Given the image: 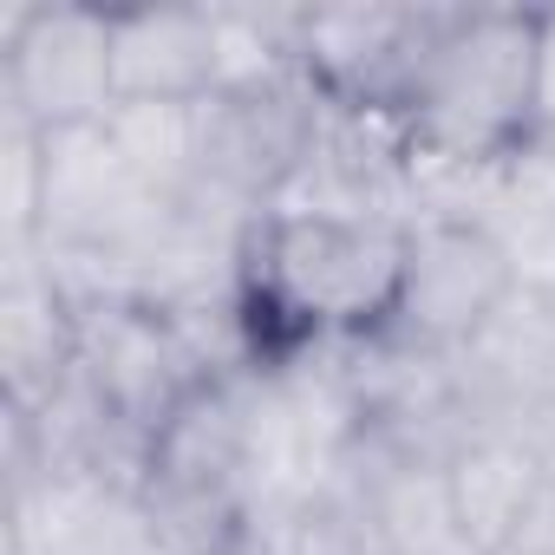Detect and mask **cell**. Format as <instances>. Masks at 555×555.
I'll list each match as a JSON object with an SVG mask.
<instances>
[{
    "label": "cell",
    "mask_w": 555,
    "mask_h": 555,
    "mask_svg": "<svg viewBox=\"0 0 555 555\" xmlns=\"http://www.w3.org/2000/svg\"><path fill=\"white\" fill-rule=\"evenodd\" d=\"M412 151L496 164L535 138V14L431 8L418 66L392 105Z\"/></svg>",
    "instance_id": "obj_2"
},
{
    "label": "cell",
    "mask_w": 555,
    "mask_h": 555,
    "mask_svg": "<svg viewBox=\"0 0 555 555\" xmlns=\"http://www.w3.org/2000/svg\"><path fill=\"white\" fill-rule=\"evenodd\" d=\"M347 496L373 555H470L444 457H412L386 444H360L347 470Z\"/></svg>",
    "instance_id": "obj_12"
},
{
    "label": "cell",
    "mask_w": 555,
    "mask_h": 555,
    "mask_svg": "<svg viewBox=\"0 0 555 555\" xmlns=\"http://www.w3.org/2000/svg\"><path fill=\"white\" fill-rule=\"evenodd\" d=\"M444 477H451L470 555H503V548H516V535L529 529V516L548 490V457L529 431L477 425L444 457Z\"/></svg>",
    "instance_id": "obj_14"
},
{
    "label": "cell",
    "mask_w": 555,
    "mask_h": 555,
    "mask_svg": "<svg viewBox=\"0 0 555 555\" xmlns=\"http://www.w3.org/2000/svg\"><path fill=\"white\" fill-rule=\"evenodd\" d=\"M105 131L164 203L196 196V105H118Z\"/></svg>",
    "instance_id": "obj_16"
},
{
    "label": "cell",
    "mask_w": 555,
    "mask_h": 555,
    "mask_svg": "<svg viewBox=\"0 0 555 555\" xmlns=\"http://www.w3.org/2000/svg\"><path fill=\"white\" fill-rule=\"evenodd\" d=\"M86 301L40 242H0V405H40L79 373Z\"/></svg>",
    "instance_id": "obj_8"
},
{
    "label": "cell",
    "mask_w": 555,
    "mask_h": 555,
    "mask_svg": "<svg viewBox=\"0 0 555 555\" xmlns=\"http://www.w3.org/2000/svg\"><path fill=\"white\" fill-rule=\"evenodd\" d=\"M79 379L99 392V405L151 444V431L209 379L203 360L190 353V340L177 334V321L157 301L138 295H105L86 301V327H79Z\"/></svg>",
    "instance_id": "obj_6"
},
{
    "label": "cell",
    "mask_w": 555,
    "mask_h": 555,
    "mask_svg": "<svg viewBox=\"0 0 555 555\" xmlns=\"http://www.w3.org/2000/svg\"><path fill=\"white\" fill-rule=\"evenodd\" d=\"M457 360V386H464V412L470 431L477 425H509V431H535V418L555 405V295L516 288Z\"/></svg>",
    "instance_id": "obj_11"
},
{
    "label": "cell",
    "mask_w": 555,
    "mask_h": 555,
    "mask_svg": "<svg viewBox=\"0 0 555 555\" xmlns=\"http://www.w3.org/2000/svg\"><path fill=\"white\" fill-rule=\"evenodd\" d=\"M347 379L360 399L366 444L412 451V457H451L457 438L470 431L451 353L412 347L399 334H373V340H347Z\"/></svg>",
    "instance_id": "obj_7"
},
{
    "label": "cell",
    "mask_w": 555,
    "mask_h": 555,
    "mask_svg": "<svg viewBox=\"0 0 555 555\" xmlns=\"http://www.w3.org/2000/svg\"><path fill=\"white\" fill-rule=\"evenodd\" d=\"M47 203V138L0 118V242H40Z\"/></svg>",
    "instance_id": "obj_17"
},
{
    "label": "cell",
    "mask_w": 555,
    "mask_h": 555,
    "mask_svg": "<svg viewBox=\"0 0 555 555\" xmlns=\"http://www.w3.org/2000/svg\"><path fill=\"white\" fill-rule=\"evenodd\" d=\"M509 295H516V274L483 222H451V216L405 222V274H399L386 334L431 353H464L470 334Z\"/></svg>",
    "instance_id": "obj_5"
},
{
    "label": "cell",
    "mask_w": 555,
    "mask_h": 555,
    "mask_svg": "<svg viewBox=\"0 0 555 555\" xmlns=\"http://www.w3.org/2000/svg\"><path fill=\"white\" fill-rule=\"evenodd\" d=\"M399 274H405L399 216L268 209L242 248V301H248L261 360L386 334Z\"/></svg>",
    "instance_id": "obj_1"
},
{
    "label": "cell",
    "mask_w": 555,
    "mask_h": 555,
    "mask_svg": "<svg viewBox=\"0 0 555 555\" xmlns=\"http://www.w3.org/2000/svg\"><path fill=\"white\" fill-rule=\"evenodd\" d=\"M503 555H522V548H503Z\"/></svg>",
    "instance_id": "obj_20"
},
{
    "label": "cell",
    "mask_w": 555,
    "mask_h": 555,
    "mask_svg": "<svg viewBox=\"0 0 555 555\" xmlns=\"http://www.w3.org/2000/svg\"><path fill=\"white\" fill-rule=\"evenodd\" d=\"M529 438H535V444H542V457L555 464V405H548V412L535 418V431H529Z\"/></svg>",
    "instance_id": "obj_19"
},
{
    "label": "cell",
    "mask_w": 555,
    "mask_h": 555,
    "mask_svg": "<svg viewBox=\"0 0 555 555\" xmlns=\"http://www.w3.org/2000/svg\"><path fill=\"white\" fill-rule=\"evenodd\" d=\"M118 112L112 8H27L0 14V118L40 138L105 125Z\"/></svg>",
    "instance_id": "obj_4"
},
{
    "label": "cell",
    "mask_w": 555,
    "mask_h": 555,
    "mask_svg": "<svg viewBox=\"0 0 555 555\" xmlns=\"http://www.w3.org/2000/svg\"><path fill=\"white\" fill-rule=\"evenodd\" d=\"M321 125L327 99L308 86L301 66L261 86L209 92L196 105V196L229 203L242 216H268L314 164Z\"/></svg>",
    "instance_id": "obj_3"
},
{
    "label": "cell",
    "mask_w": 555,
    "mask_h": 555,
    "mask_svg": "<svg viewBox=\"0 0 555 555\" xmlns=\"http://www.w3.org/2000/svg\"><path fill=\"white\" fill-rule=\"evenodd\" d=\"M157 522L131 483L34 470L8 483L0 555H157Z\"/></svg>",
    "instance_id": "obj_9"
},
{
    "label": "cell",
    "mask_w": 555,
    "mask_h": 555,
    "mask_svg": "<svg viewBox=\"0 0 555 555\" xmlns=\"http://www.w3.org/2000/svg\"><path fill=\"white\" fill-rule=\"evenodd\" d=\"M535 138L555 144V8H535Z\"/></svg>",
    "instance_id": "obj_18"
},
{
    "label": "cell",
    "mask_w": 555,
    "mask_h": 555,
    "mask_svg": "<svg viewBox=\"0 0 555 555\" xmlns=\"http://www.w3.org/2000/svg\"><path fill=\"white\" fill-rule=\"evenodd\" d=\"M477 222L503 248L516 288L555 295V144L548 138H529L496 164Z\"/></svg>",
    "instance_id": "obj_15"
},
{
    "label": "cell",
    "mask_w": 555,
    "mask_h": 555,
    "mask_svg": "<svg viewBox=\"0 0 555 555\" xmlns=\"http://www.w3.org/2000/svg\"><path fill=\"white\" fill-rule=\"evenodd\" d=\"M118 105H203L216 92V8H112Z\"/></svg>",
    "instance_id": "obj_13"
},
{
    "label": "cell",
    "mask_w": 555,
    "mask_h": 555,
    "mask_svg": "<svg viewBox=\"0 0 555 555\" xmlns=\"http://www.w3.org/2000/svg\"><path fill=\"white\" fill-rule=\"evenodd\" d=\"M431 8H301L295 66L308 86L334 105H399L418 47H425Z\"/></svg>",
    "instance_id": "obj_10"
}]
</instances>
